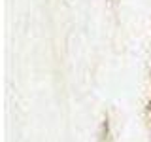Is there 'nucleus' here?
Listing matches in <instances>:
<instances>
[]
</instances>
